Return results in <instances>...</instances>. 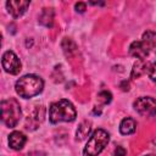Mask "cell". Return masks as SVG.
<instances>
[{"instance_id": "6da1fadb", "label": "cell", "mask_w": 156, "mask_h": 156, "mask_svg": "<svg viewBox=\"0 0 156 156\" xmlns=\"http://www.w3.org/2000/svg\"><path fill=\"white\" fill-rule=\"evenodd\" d=\"M77 117L76 108L73 104L66 99L55 101L49 107V121L52 124L60 122H72Z\"/></svg>"}, {"instance_id": "7a4b0ae2", "label": "cell", "mask_w": 156, "mask_h": 156, "mask_svg": "<svg viewBox=\"0 0 156 156\" xmlns=\"http://www.w3.org/2000/svg\"><path fill=\"white\" fill-rule=\"evenodd\" d=\"M43 88L44 82L37 74H26L21 77L15 84L16 93L23 99H29L40 94Z\"/></svg>"}, {"instance_id": "3957f363", "label": "cell", "mask_w": 156, "mask_h": 156, "mask_svg": "<svg viewBox=\"0 0 156 156\" xmlns=\"http://www.w3.org/2000/svg\"><path fill=\"white\" fill-rule=\"evenodd\" d=\"M0 106H1V121H2V123L9 128L16 127V124L20 122L21 113H22L18 101L13 98H10L6 100H2Z\"/></svg>"}, {"instance_id": "277c9868", "label": "cell", "mask_w": 156, "mask_h": 156, "mask_svg": "<svg viewBox=\"0 0 156 156\" xmlns=\"http://www.w3.org/2000/svg\"><path fill=\"white\" fill-rule=\"evenodd\" d=\"M108 140H110V135L105 129L94 130L83 149V155L84 156H98L108 144Z\"/></svg>"}, {"instance_id": "5b68a950", "label": "cell", "mask_w": 156, "mask_h": 156, "mask_svg": "<svg viewBox=\"0 0 156 156\" xmlns=\"http://www.w3.org/2000/svg\"><path fill=\"white\" fill-rule=\"evenodd\" d=\"M134 110L145 117H154L156 116V100L151 96H141L138 98L134 104Z\"/></svg>"}, {"instance_id": "8992f818", "label": "cell", "mask_w": 156, "mask_h": 156, "mask_svg": "<svg viewBox=\"0 0 156 156\" xmlns=\"http://www.w3.org/2000/svg\"><path fill=\"white\" fill-rule=\"evenodd\" d=\"M1 65H2V68L5 69V72H7L10 74H17L21 71V61H20L18 56L11 50L5 51L2 54Z\"/></svg>"}, {"instance_id": "52a82bcc", "label": "cell", "mask_w": 156, "mask_h": 156, "mask_svg": "<svg viewBox=\"0 0 156 156\" xmlns=\"http://www.w3.org/2000/svg\"><path fill=\"white\" fill-rule=\"evenodd\" d=\"M29 4L30 2L27 0H10L6 2V9L12 17L17 18V17H21L27 11Z\"/></svg>"}, {"instance_id": "ba28073f", "label": "cell", "mask_w": 156, "mask_h": 156, "mask_svg": "<svg viewBox=\"0 0 156 156\" xmlns=\"http://www.w3.org/2000/svg\"><path fill=\"white\" fill-rule=\"evenodd\" d=\"M149 50H147V48L145 46V44L140 40H138V41H133L132 44H130V46H129V55L130 56H133V57H135V58H138V60H145L146 58V56L149 55Z\"/></svg>"}, {"instance_id": "9c48e42d", "label": "cell", "mask_w": 156, "mask_h": 156, "mask_svg": "<svg viewBox=\"0 0 156 156\" xmlns=\"http://www.w3.org/2000/svg\"><path fill=\"white\" fill-rule=\"evenodd\" d=\"M26 141H27V138L22 132L15 130L9 135V145L13 150H21L24 146Z\"/></svg>"}, {"instance_id": "30bf717a", "label": "cell", "mask_w": 156, "mask_h": 156, "mask_svg": "<svg viewBox=\"0 0 156 156\" xmlns=\"http://www.w3.org/2000/svg\"><path fill=\"white\" fill-rule=\"evenodd\" d=\"M136 129V122L135 119L130 118V117H126L121 121L119 123V132L123 135H128V134H133Z\"/></svg>"}, {"instance_id": "8fae6325", "label": "cell", "mask_w": 156, "mask_h": 156, "mask_svg": "<svg viewBox=\"0 0 156 156\" xmlns=\"http://www.w3.org/2000/svg\"><path fill=\"white\" fill-rule=\"evenodd\" d=\"M143 43L145 44V46L147 48L149 51H154L156 54V32H152V30H146L144 34H143V38H141Z\"/></svg>"}, {"instance_id": "7c38bea8", "label": "cell", "mask_w": 156, "mask_h": 156, "mask_svg": "<svg viewBox=\"0 0 156 156\" xmlns=\"http://www.w3.org/2000/svg\"><path fill=\"white\" fill-rule=\"evenodd\" d=\"M90 130H91V123L89 121L80 122L78 128H77V132H76V139L77 140H84L90 134Z\"/></svg>"}, {"instance_id": "4fadbf2b", "label": "cell", "mask_w": 156, "mask_h": 156, "mask_svg": "<svg viewBox=\"0 0 156 156\" xmlns=\"http://www.w3.org/2000/svg\"><path fill=\"white\" fill-rule=\"evenodd\" d=\"M39 23L44 27H52L54 24V11L52 9H44L39 16Z\"/></svg>"}, {"instance_id": "5bb4252c", "label": "cell", "mask_w": 156, "mask_h": 156, "mask_svg": "<svg viewBox=\"0 0 156 156\" xmlns=\"http://www.w3.org/2000/svg\"><path fill=\"white\" fill-rule=\"evenodd\" d=\"M146 62L145 60H138L134 65H133V68H132V73H130V77L132 78H139L140 76H143L149 68H146Z\"/></svg>"}, {"instance_id": "9a60e30c", "label": "cell", "mask_w": 156, "mask_h": 156, "mask_svg": "<svg viewBox=\"0 0 156 156\" xmlns=\"http://www.w3.org/2000/svg\"><path fill=\"white\" fill-rule=\"evenodd\" d=\"M98 100H99L101 104L106 105V104H108V102L112 100V95H111L110 91L104 90V91H100V93L98 94Z\"/></svg>"}, {"instance_id": "2e32d148", "label": "cell", "mask_w": 156, "mask_h": 156, "mask_svg": "<svg viewBox=\"0 0 156 156\" xmlns=\"http://www.w3.org/2000/svg\"><path fill=\"white\" fill-rule=\"evenodd\" d=\"M147 74H149L150 79H151L152 82H155V83H156V62H154V63H151V65L149 66Z\"/></svg>"}, {"instance_id": "e0dca14e", "label": "cell", "mask_w": 156, "mask_h": 156, "mask_svg": "<svg viewBox=\"0 0 156 156\" xmlns=\"http://www.w3.org/2000/svg\"><path fill=\"white\" fill-rule=\"evenodd\" d=\"M74 9H76L77 12H80V13H82V12H84V11L87 10V5H85V2H80V1H79V2H77V4L74 5Z\"/></svg>"}, {"instance_id": "ac0fdd59", "label": "cell", "mask_w": 156, "mask_h": 156, "mask_svg": "<svg viewBox=\"0 0 156 156\" xmlns=\"http://www.w3.org/2000/svg\"><path fill=\"white\" fill-rule=\"evenodd\" d=\"M127 155V150L123 146H117L115 150V156H126Z\"/></svg>"}, {"instance_id": "d6986e66", "label": "cell", "mask_w": 156, "mask_h": 156, "mask_svg": "<svg viewBox=\"0 0 156 156\" xmlns=\"http://www.w3.org/2000/svg\"><path fill=\"white\" fill-rule=\"evenodd\" d=\"M144 156H155V155H152V154H147V155H144Z\"/></svg>"}]
</instances>
